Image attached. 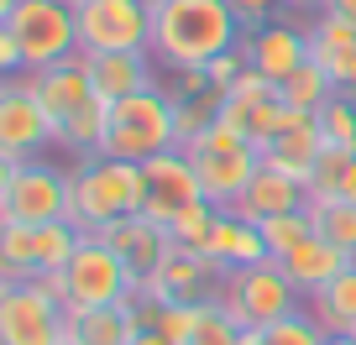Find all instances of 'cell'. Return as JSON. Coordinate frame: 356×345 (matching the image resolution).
<instances>
[{"label": "cell", "instance_id": "cell-45", "mask_svg": "<svg viewBox=\"0 0 356 345\" xmlns=\"http://www.w3.org/2000/svg\"><path fill=\"white\" fill-rule=\"evenodd\" d=\"M11 6H16V0H0V16H6V11H11Z\"/></svg>", "mask_w": 356, "mask_h": 345}, {"label": "cell", "instance_id": "cell-33", "mask_svg": "<svg viewBox=\"0 0 356 345\" xmlns=\"http://www.w3.org/2000/svg\"><path fill=\"white\" fill-rule=\"evenodd\" d=\"M210 303V298H204ZM204 303H163V314H157V330L168 335V345H189L194 330H200L204 319Z\"/></svg>", "mask_w": 356, "mask_h": 345}, {"label": "cell", "instance_id": "cell-3", "mask_svg": "<svg viewBox=\"0 0 356 345\" xmlns=\"http://www.w3.org/2000/svg\"><path fill=\"white\" fill-rule=\"evenodd\" d=\"M194 157V173H200V194L215 204V210H236V199L246 194L257 162H262V146L231 121H215L210 131L194 146H184Z\"/></svg>", "mask_w": 356, "mask_h": 345}, {"label": "cell", "instance_id": "cell-29", "mask_svg": "<svg viewBox=\"0 0 356 345\" xmlns=\"http://www.w3.org/2000/svg\"><path fill=\"white\" fill-rule=\"evenodd\" d=\"M309 220H314V235L335 241L341 251L356 256V204L346 199H309Z\"/></svg>", "mask_w": 356, "mask_h": 345}, {"label": "cell", "instance_id": "cell-35", "mask_svg": "<svg viewBox=\"0 0 356 345\" xmlns=\"http://www.w3.org/2000/svg\"><path fill=\"white\" fill-rule=\"evenodd\" d=\"M246 68H252V63H246V53H241V47H231V53H220L210 68H204V74H210V84H215V90H231V84L246 74Z\"/></svg>", "mask_w": 356, "mask_h": 345}, {"label": "cell", "instance_id": "cell-47", "mask_svg": "<svg viewBox=\"0 0 356 345\" xmlns=\"http://www.w3.org/2000/svg\"><path fill=\"white\" fill-rule=\"evenodd\" d=\"M63 345H79V340H63Z\"/></svg>", "mask_w": 356, "mask_h": 345}, {"label": "cell", "instance_id": "cell-20", "mask_svg": "<svg viewBox=\"0 0 356 345\" xmlns=\"http://www.w3.org/2000/svg\"><path fill=\"white\" fill-rule=\"evenodd\" d=\"M320 152H325V136H320V121L314 115H304V121H293L289 131H278L273 142L262 146V157L273 167H283L289 178H299L304 189H309V173H314V162H320Z\"/></svg>", "mask_w": 356, "mask_h": 345}, {"label": "cell", "instance_id": "cell-25", "mask_svg": "<svg viewBox=\"0 0 356 345\" xmlns=\"http://www.w3.org/2000/svg\"><path fill=\"white\" fill-rule=\"evenodd\" d=\"M173 100V131H178V146H194L225 110V90H194V94H168Z\"/></svg>", "mask_w": 356, "mask_h": 345}, {"label": "cell", "instance_id": "cell-42", "mask_svg": "<svg viewBox=\"0 0 356 345\" xmlns=\"http://www.w3.org/2000/svg\"><path fill=\"white\" fill-rule=\"evenodd\" d=\"M241 345H262V330H246V340Z\"/></svg>", "mask_w": 356, "mask_h": 345}, {"label": "cell", "instance_id": "cell-34", "mask_svg": "<svg viewBox=\"0 0 356 345\" xmlns=\"http://www.w3.org/2000/svg\"><path fill=\"white\" fill-rule=\"evenodd\" d=\"M241 340H246V330L210 298V303H204V319H200V330H194L189 345H241Z\"/></svg>", "mask_w": 356, "mask_h": 345}, {"label": "cell", "instance_id": "cell-31", "mask_svg": "<svg viewBox=\"0 0 356 345\" xmlns=\"http://www.w3.org/2000/svg\"><path fill=\"white\" fill-rule=\"evenodd\" d=\"M257 230H262L267 251H273V262H278V256H283V251H293V246H299L304 235H314L309 204H304V210H283V214H273V220H262Z\"/></svg>", "mask_w": 356, "mask_h": 345}, {"label": "cell", "instance_id": "cell-38", "mask_svg": "<svg viewBox=\"0 0 356 345\" xmlns=\"http://www.w3.org/2000/svg\"><path fill=\"white\" fill-rule=\"evenodd\" d=\"M335 94H351V100H356V58L335 74Z\"/></svg>", "mask_w": 356, "mask_h": 345}, {"label": "cell", "instance_id": "cell-1", "mask_svg": "<svg viewBox=\"0 0 356 345\" xmlns=\"http://www.w3.org/2000/svg\"><path fill=\"white\" fill-rule=\"evenodd\" d=\"M241 32L231 0H168L152 11V58L168 74L210 68L220 53L241 47Z\"/></svg>", "mask_w": 356, "mask_h": 345}, {"label": "cell", "instance_id": "cell-4", "mask_svg": "<svg viewBox=\"0 0 356 345\" xmlns=\"http://www.w3.org/2000/svg\"><path fill=\"white\" fill-rule=\"evenodd\" d=\"M68 220V173L42 157H0V225H53Z\"/></svg>", "mask_w": 356, "mask_h": 345}, {"label": "cell", "instance_id": "cell-40", "mask_svg": "<svg viewBox=\"0 0 356 345\" xmlns=\"http://www.w3.org/2000/svg\"><path fill=\"white\" fill-rule=\"evenodd\" d=\"M131 345H168V335H163V330H136Z\"/></svg>", "mask_w": 356, "mask_h": 345}, {"label": "cell", "instance_id": "cell-17", "mask_svg": "<svg viewBox=\"0 0 356 345\" xmlns=\"http://www.w3.org/2000/svg\"><path fill=\"white\" fill-rule=\"evenodd\" d=\"M304 204H309V189L262 157L252 183H246V194L236 199V210H225V214H241V220L262 225V220H273V214H283V210H304Z\"/></svg>", "mask_w": 356, "mask_h": 345}, {"label": "cell", "instance_id": "cell-22", "mask_svg": "<svg viewBox=\"0 0 356 345\" xmlns=\"http://www.w3.org/2000/svg\"><path fill=\"white\" fill-rule=\"evenodd\" d=\"M142 330L131 314V303H100V309H68V340L79 345H131V335Z\"/></svg>", "mask_w": 356, "mask_h": 345}, {"label": "cell", "instance_id": "cell-37", "mask_svg": "<svg viewBox=\"0 0 356 345\" xmlns=\"http://www.w3.org/2000/svg\"><path fill=\"white\" fill-rule=\"evenodd\" d=\"M330 199H346V204H356V152H351V162H346V173L335 178V194Z\"/></svg>", "mask_w": 356, "mask_h": 345}, {"label": "cell", "instance_id": "cell-2", "mask_svg": "<svg viewBox=\"0 0 356 345\" xmlns=\"http://www.w3.org/2000/svg\"><path fill=\"white\" fill-rule=\"evenodd\" d=\"M147 167L126 157H89L68 173V220L84 235L111 230L115 220L147 210Z\"/></svg>", "mask_w": 356, "mask_h": 345}, {"label": "cell", "instance_id": "cell-16", "mask_svg": "<svg viewBox=\"0 0 356 345\" xmlns=\"http://www.w3.org/2000/svg\"><path fill=\"white\" fill-rule=\"evenodd\" d=\"M26 78V90L42 100V110L53 115L58 126L68 121V115H79L89 100H95V78H89V68H84V53L79 58H68V63H53V68H37V74H22Z\"/></svg>", "mask_w": 356, "mask_h": 345}, {"label": "cell", "instance_id": "cell-8", "mask_svg": "<svg viewBox=\"0 0 356 345\" xmlns=\"http://www.w3.org/2000/svg\"><path fill=\"white\" fill-rule=\"evenodd\" d=\"M74 16L84 53H152V11L142 0H84Z\"/></svg>", "mask_w": 356, "mask_h": 345}, {"label": "cell", "instance_id": "cell-30", "mask_svg": "<svg viewBox=\"0 0 356 345\" xmlns=\"http://www.w3.org/2000/svg\"><path fill=\"white\" fill-rule=\"evenodd\" d=\"M314 121H320L325 146H335V152H356V100H351V94H330Z\"/></svg>", "mask_w": 356, "mask_h": 345}, {"label": "cell", "instance_id": "cell-21", "mask_svg": "<svg viewBox=\"0 0 356 345\" xmlns=\"http://www.w3.org/2000/svg\"><path fill=\"white\" fill-rule=\"evenodd\" d=\"M204 256H210L220 272L273 262V251H267L262 230H257L252 220H241V214H220V225H215V235H210V246H204Z\"/></svg>", "mask_w": 356, "mask_h": 345}, {"label": "cell", "instance_id": "cell-43", "mask_svg": "<svg viewBox=\"0 0 356 345\" xmlns=\"http://www.w3.org/2000/svg\"><path fill=\"white\" fill-rule=\"evenodd\" d=\"M330 345H356V335H330Z\"/></svg>", "mask_w": 356, "mask_h": 345}, {"label": "cell", "instance_id": "cell-14", "mask_svg": "<svg viewBox=\"0 0 356 345\" xmlns=\"http://www.w3.org/2000/svg\"><path fill=\"white\" fill-rule=\"evenodd\" d=\"M105 241H111V251L126 262V272H131V283L142 288V283L157 278V267L168 262V251H173V235H168V225L147 220V214H126V220H115L111 230H100Z\"/></svg>", "mask_w": 356, "mask_h": 345}, {"label": "cell", "instance_id": "cell-26", "mask_svg": "<svg viewBox=\"0 0 356 345\" xmlns=\"http://www.w3.org/2000/svg\"><path fill=\"white\" fill-rule=\"evenodd\" d=\"M309 58L330 74V84H335V74L356 58V22H341V16L320 11V22L309 26Z\"/></svg>", "mask_w": 356, "mask_h": 345}, {"label": "cell", "instance_id": "cell-7", "mask_svg": "<svg viewBox=\"0 0 356 345\" xmlns=\"http://www.w3.org/2000/svg\"><path fill=\"white\" fill-rule=\"evenodd\" d=\"M299 298H304V293L283 278L278 262L236 267V272H225V283L215 288V303H220L241 330H267V324H278L283 314L299 309Z\"/></svg>", "mask_w": 356, "mask_h": 345}, {"label": "cell", "instance_id": "cell-15", "mask_svg": "<svg viewBox=\"0 0 356 345\" xmlns=\"http://www.w3.org/2000/svg\"><path fill=\"white\" fill-rule=\"evenodd\" d=\"M225 283V272L215 267L204 251H168V262L157 267V278L152 283H142L147 293H152L157 303H204V298H215V288Z\"/></svg>", "mask_w": 356, "mask_h": 345}, {"label": "cell", "instance_id": "cell-10", "mask_svg": "<svg viewBox=\"0 0 356 345\" xmlns=\"http://www.w3.org/2000/svg\"><path fill=\"white\" fill-rule=\"evenodd\" d=\"M63 283H68V309H100V303H121L126 293L136 288L126 262L111 251L105 235H84L79 251L68 256L63 267Z\"/></svg>", "mask_w": 356, "mask_h": 345}, {"label": "cell", "instance_id": "cell-32", "mask_svg": "<svg viewBox=\"0 0 356 345\" xmlns=\"http://www.w3.org/2000/svg\"><path fill=\"white\" fill-rule=\"evenodd\" d=\"M262 345H330V335L320 330V319H314L309 309H293V314H283L278 324L262 330Z\"/></svg>", "mask_w": 356, "mask_h": 345}, {"label": "cell", "instance_id": "cell-5", "mask_svg": "<svg viewBox=\"0 0 356 345\" xmlns=\"http://www.w3.org/2000/svg\"><path fill=\"white\" fill-rule=\"evenodd\" d=\"M178 146L173 131V100L168 90H142L111 100V131H105V157H126V162H147V157Z\"/></svg>", "mask_w": 356, "mask_h": 345}, {"label": "cell", "instance_id": "cell-41", "mask_svg": "<svg viewBox=\"0 0 356 345\" xmlns=\"http://www.w3.org/2000/svg\"><path fill=\"white\" fill-rule=\"evenodd\" d=\"M309 6H325V0H289V11H309Z\"/></svg>", "mask_w": 356, "mask_h": 345}, {"label": "cell", "instance_id": "cell-27", "mask_svg": "<svg viewBox=\"0 0 356 345\" xmlns=\"http://www.w3.org/2000/svg\"><path fill=\"white\" fill-rule=\"evenodd\" d=\"M335 94V84H330V74H325L320 63H304V68H293L289 78L278 84V100L283 105H293V110H309V115H320V105Z\"/></svg>", "mask_w": 356, "mask_h": 345}, {"label": "cell", "instance_id": "cell-11", "mask_svg": "<svg viewBox=\"0 0 356 345\" xmlns=\"http://www.w3.org/2000/svg\"><path fill=\"white\" fill-rule=\"evenodd\" d=\"M53 142H58V121L26 90V78H6V90H0V157L26 162V157H42Z\"/></svg>", "mask_w": 356, "mask_h": 345}, {"label": "cell", "instance_id": "cell-19", "mask_svg": "<svg viewBox=\"0 0 356 345\" xmlns=\"http://www.w3.org/2000/svg\"><path fill=\"white\" fill-rule=\"evenodd\" d=\"M84 53V47H79ZM84 68L95 78V90L105 100H126L142 90H163L157 84V58L152 53H84Z\"/></svg>", "mask_w": 356, "mask_h": 345}, {"label": "cell", "instance_id": "cell-18", "mask_svg": "<svg viewBox=\"0 0 356 345\" xmlns=\"http://www.w3.org/2000/svg\"><path fill=\"white\" fill-rule=\"evenodd\" d=\"M356 256L351 251H341L335 241H325V235H304L293 251H283L278 256V267H283V278L293 283V288L309 298V293H320L325 283H335L346 267H351Z\"/></svg>", "mask_w": 356, "mask_h": 345}, {"label": "cell", "instance_id": "cell-46", "mask_svg": "<svg viewBox=\"0 0 356 345\" xmlns=\"http://www.w3.org/2000/svg\"><path fill=\"white\" fill-rule=\"evenodd\" d=\"M63 6H74V11H79V6H84V0H63Z\"/></svg>", "mask_w": 356, "mask_h": 345}, {"label": "cell", "instance_id": "cell-24", "mask_svg": "<svg viewBox=\"0 0 356 345\" xmlns=\"http://www.w3.org/2000/svg\"><path fill=\"white\" fill-rule=\"evenodd\" d=\"M105 131H111V100L95 94L79 115L58 126V146H68L79 162H89V157H105Z\"/></svg>", "mask_w": 356, "mask_h": 345}, {"label": "cell", "instance_id": "cell-12", "mask_svg": "<svg viewBox=\"0 0 356 345\" xmlns=\"http://www.w3.org/2000/svg\"><path fill=\"white\" fill-rule=\"evenodd\" d=\"M147 220H157V225H173V214L178 210H189L194 199H204L200 194V173H194V157L184 152V146H168V152H157V157H147Z\"/></svg>", "mask_w": 356, "mask_h": 345}, {"label": "cell", "instance_id": "cell-13", "mask_svg": "<svg viewBox=\"0 0 356 345\" xmlns=\"http://www.w3.org/2000/svg\"><path fill=\"white\" fill-rule=\"evenodd\" d=\"M241 53H246V63H252L257 74H267L273 84H283L293 68L309 63V26L278 22V16H273V22L241 32Z\"/></svg>", "mask_w": 356, "mask_h": 345}, {"label": "cell", "instance_id": "cell-36", "mask_svg": "<svg viewBox=\"0 0 356 345\" xmlns=\"http://www.w3.org/2000/svg\"><path fill=\"white\" fill-rule=\"evenodd\" d=\"M283 6H289V0H231V11L241 16V26H262V22H273Z\"/></svg>", "mask_w": 356, "mask_h": 345}, {"label": "cell", "instance_id": "cell-39", "mask_svg": "<svg viewBox=\"0 0 356 345\" xmlns=\"http://www.w3.org/2000/svg\"><path fill=\"white\" fill-rule=\"evenodd\" d=\"M325 16H341V22H356V0H325Z\"/></svg>", "mask_w": 356, "mask_h": 345}, {"label": "cell", "instance_id": "cell-23", "mask_svg": "<svg viewBox=\"0 0 356 345\" xmlns=\"http://www.w3.org/2000/svg\"><path fill=\"white\" fill-rule=\"evenodd\" d=\"M304 309L320 319L325 335H356V262H351L335 283H325L320 293H309V298H304Z\"/></svg>", "mask_w": 356, "mask_h": 345}, {"label": "cell", "instance_id": "cell-44", "mask_svg": "<svg viewBox=\"0 0 356 345\" xmlns=\"http://www.w3.org/2000/svg\"><path fill=\"white\" fill-rule=\"evenodd\" d=\"M142 6H147V11H157V6H168V0H142Z\"/></svg>", "mask_w": 356, "mask_h": 345}, {"label": "cell", "instance_id": "cell-28", "mask_svg": "<svg viewBox=\"0 0 356 345\" xmlns=\"http://www.w3.org/2000/svg\"><path fill=\"white\" fill-rule=\"evenodd\" d=\"M220 214H225V210H215L210 199H194L189 210L173 214L168 235H173L178 251H204V246H210V235H215V225H220Z\"/></svg>", "mask_w": 356, "mask_h": 345}, {"label": "cell", "instance_id": "cell-6", "mask_svg": "<svg viewBox=\"0 0 356 345\" xmlns=\"http://www.w3.org/2000/svg\"><path fill=\"white\" fill-rule=\"evenodd\" d=\"M0 26L22 42L26 74L79 58V16L63 0H16L11 11L0 16Z\"/></svg>", "mask_w": 356, "mask_h": 345}, {"label": "cell", "instance_id": "cell-9", "mask_svg": "<svg viewBox=\"0 0 356 345\" xmlns=\"http://www.w3.org/2000/svg\"><path fill=\"white\" fill-rule=\"evenodd\" d=\"M68 309L37 283H0V345H63Z\"/></svg>", "mask_w": 356, "mask_h": 345}]
</instances>
